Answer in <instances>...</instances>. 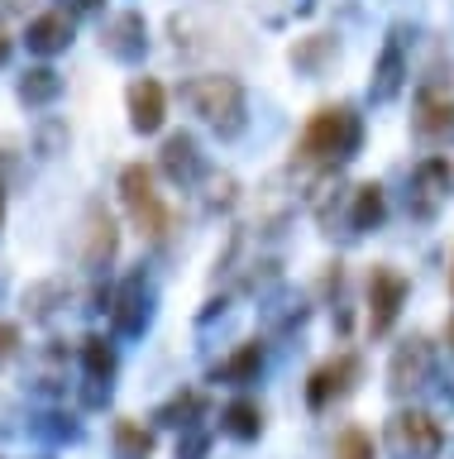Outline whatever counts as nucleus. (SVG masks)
<instances>
[{
  "label": "nucleus",
  "mask_w": 454,
  "mask_h": 459,
  "mask_svg": "<svg viewBox=\"0 0 454 459\" xmlns=\"http://www.w3.org/2000/svg\"><path fill=\"white\" fill-rule=\"evenodd\" d=\"M382 450L388 459H435L445 450V426L425 407H402L382 426Z\"/></svg>",
  "instance_id": "20e7f679"
},
{
  "label": "nucleus",
  "mask_w": 454,
  "mask_h": 459,
  "mask_svg": "<svg viewBox=\"0 0 454 459\" xmlns=\"http://www.w3.org/2000/svg\"><path fill=\"white\" fill-rule=\"evenodd\" d=\"M67 297H73L67 278H44L24 292V316H30V321H53V316L67 307Z\"/></svg>",
  "instance_id": "412c9836"
},
{
  "label": "nucleus",
  "mask_w": 454,
  "mask_h": 459,
  "mask_svg": "<svg viewBox=\"0 0 454 459\" xmlns=\"http://www.w3.org/2000/svg\"><path fill=\"white\" fill-rule=\"evenodd\" d=\"M73 10L77 14H96V10H101V0H73Z\"/></svg>",
  "instance_id": "c756f323"
},
{
  "label": "nucleus",
  "mask_w": 454,
  "mask_h": 459,
  "mask_svg": "<svg viewBox=\"0 0 454 459\" xmlns=\"http://www.w3.org/2000/svg\"><path fill=\"white\" fill-rule=\"evenodd\" d=\"M431 373H435V344L425 335H411L388 359V393L392 397L421 393V387H431Z\"/></svg>",
  "instance_id": "0eeeda50"
},
{
  "label": "nucleus",
  "mask_w": 454,
  "mask_h": 459,
  "mask_svg": "<svg viewBox=\"0 0 454 459\" xmlns=\"http://www.w3.org/2000/svg\"><path fill=\"white\" fill-rule=\"evenodd\" d=\"M450 287H454V264H450Z\"/></svg>",
  "instance_id": "72a5a7b5"
},
{
  "label": "nucleus",
  "mask_w": 454,
  "mask_h": 459,
  "mask_svg": "<svg viewBox=\"0 0 454 459\" xmlns=\"http://www.w3.org/2000/svg\"><path fill=\"white\" fill-rule=\"evenodd\" d=\"M77 359H81V378H87V407H106L110 378H116V368H120L116 344H110L106 335H81Z\"/></svg>",
  "instance_id": "9b49d317"
},
{
  "label": "nucleus",
  "mask_w": 454,
  "mask_h": 459,
  "mask_svg": "<svg viewBox=\"0 0 454 459\" xmlns=\"http://www.w3.org/2000/svg\"><path fill=\"white\" fill-rule=\"evenodd\" d=\"M407 292H411V282L392 264L368 268V335H388L397 325V316L407 307Z\"/></svg>",
  "instance_id": "423d86ee"
},
{
  "label": "nucleus",
  "mask_w": 454,
  "mask_h": 459,
  "mask_svg": "<svg viewBox=\"0 0 454 459\" xmlns=\"http://www.w3.org/2000/svg\"><path fill=\"white\" fill-rule=\"evenodd\" d=\"M24 350V335H20V325L15 321H0V368L10 364V359H15Z\"/></svg>",
  "instance_id": "c85d7f7f"
},
{
  "label": "nucleus",
  "mask_w": 454,
  "mask_h": 459,
  "mask_svg": "<svg viewBox=\"0 0 454 459\" xmlns=\"http://www.w3.org/2000/svg\"><path fill=\"white\" fill-rule=\"evenodd\" d=\"M15 96H20L30 110L53 106V100L63 96V72H53V67H30V72H24V77L15 82Z\"/></svg>",
  "instance_id": "aec40b11"
},
{
  "label": "nucleus",
  "mask_w": 454,
  "mask_h": 459,
  "mask_svg": "<svg viewBox=\"0 0 454 459\" xmlns=\"http://www.w3.org/2000/svg\"><path fill=\"white\" fill-rule=\"evenodd\" d=\"M445 335H450V344H454V316H450V325H445Z\"/></svg>",
  "instance_id": "473e14b6"
},
{
  "label": "nucleus",
  "mask_w": 454,
  "mask_h": 459,
  "mask_svg": "<svg viewBox=\"0 0 454 459\" xmlns=\"http://www.w3.org/2000/svg\"><path fill=\"white\" fill-rule=\"evenodd\" d=\"M34 436H39V440L63 445V440H77V436H81V426L73 421V416H63V411H48V416H39V421H34Z\"/></svg>",
  "instance_id": "bb28decb"
},
{
  "label": "nucleus",
  "mask_w": 454,
  "mask_h": 459,
  "mask_svg": "<svg viewBox=\"0 0 454 459\" xmlns=\"http://www.w3.org/2000/svg\"><path fill=\"white\" fill-rule=\"evenodd\" d=\"M182 100H187L220 139H239L244 125H249V96H244V86H239V77H230V72L192 77L187 86H182Z\"/></svg>",
  "instance_id": "f03ea898"
},
{
  "label": "nucleus",
  "mask_w": 454,
  "mask_h": 459,
  "mask_svg": "<svg viewBox=\"0 0 454 459\" xmlns=\"http://www.w3.org/2000/svg\"><path fill=\"white\" fill-rule=\"evenodd\" d=\"M158 168H163V178L173 182V186H196L206 178V158H201V143H196V134H187V129H177V134H167L163 139V153H158Z\"/></svg>",
  "instance_id": "f8f14e48"
},
{
  "label": "nucleus",
  "mask_w": 454,
  "mask_h": 459,
  "mask_svg": "<svg viewBox=\"0 0 454 459\" xmlns=\"http://www.w3.org/2000/svg\"><path fill=\"white\" fill-rule=\"evenodd\" d=\"M359 378H364L359 354H354V350L330 354L325 364L311 368V378H306V407H311V411H330L335 402H345L354 387H359Z\"/></svg>",
  "instance_id": "39448f33"
},
{
  "label": "nucleus",
  "mask_w": 454,
  "mask_h": 459,
  "mask_svg": "<svg viewBox=\"0 0 454 459\" xmlns=\"http://www.w3.org/2000/svg\"><path fill=\"white\" fill-rule=\"evenodd\" d=\"M120 201H124V211H130V221L144 239H163L167 230H173V211H167L149 163H130L120 172Z\"/></svg>",
  "instance_id": "7ed1b4c3"
},
{
  "label": "nucleus",
  "mask_w": 454,
  "mask_h": 459,
  "mask_svg": "<svg viewBox=\"0 0 454 459\" xmlns=\"http://www.w3.org/2000/svg\"><path fill=\"white\" fill-rule=\"evenodd\" d=\"M0 230H5V182H0Z\"/></svg>",
  "instance_id": "2f4dec72"
},
{
  "label": "nucleus",
  "mask_w": 454,
  "mask_h": 459,
  "mask_svg": "<svg viewBox=\"0 0 454 459\" xmlns=\"http://www.w3.org/2000/svg\"><path fill=\"white\" fill-rule=\"evenodd\" d=\"M206 450H210V430L206 426H187L177 436V459H206Z\"/></svg>",
  "instance_id": "cd10ccee"
},
{
  "label": "nucleus",
  "mask_w": 454,
  "mask_h": 459,
  "mask_svg": "<svg viewBox=\"0 0 454 459\" xmlns=\"http://www.w3.org/2000/svg\"><path fill=\"white\" fill-rule=\"evenodd\" d=\"M382 215H388V192H382L378 182H359V186H354V192H349V211H345L349 235H368V230H378Z\"/></svg>",
  "instance_id": "a211bd4d"
},
{
  "label": "nucleus",
  "mask_w": 454,
  "mask_h": 459,
  "mask_svg": "<svg viewBox=\"0 0 454 459\" xmlns=\"http://www.w3.org/2000/svg\"><path fill=\"white\" fill-rule=\"evenodd\" d=\"M416 134H421V139H445V134H454V106H450V100H425L421 115H416Z\"/></svg>",
  "instance_id": "393cba45"
},
{
  "label": "nucleus",
  "mask_w": 454,
  "mask_h": 459,
  "mask_svg": "<svg viewBox=\"0 0 454 459\" xmlns=\"http://www.w3.org/2000/svg\"><path fill=\"white\" fill-rule=\"evenodd\" d=\"M201 411H206V397H201V393H173L158 411H153V421H158V426H177V430H187V426L201 421Z\"/></svg>",
  "instance_id": "5701e85b"
},
{
  "label": "nucleus",
  "mask_w": 454,
  "mask_h": 459,
  "mask_svg": "<svg viewBox=\"0 0 454 459\" xmlns=\"http://www.w3.org/2000/svg\"><path fill=\"white\" fill-rule=\"evenodd\" d=\"M101 48H106V57H116V63H139V57L149 53V24H144V14H139V10H120L116 20H106Z\"/></svg>",
  "instance_id": "2eb2a0df"
},
{
  "label": "nucleus",
  "mask_w": 454,
  "mask_h": 459,
  "mask_svg": "<svg viewBox=\"0 0 454 459\" xmlns=\"http://www.w3.org/2000/svg\"><path fill=\"white\" fill-rule=\"evenodd\" d=\"M407 77H411V67H407V43H402V29H392L388 43H382V53H378V63H373V82H368V96H373L378 106H388V100L402 96Z\"/></svg>",
  "instance_id": "4468645a"
},
{
  "label": "nucleus",
  "mask_w": 454,
  "mask_h": 459,
  "mask_svg": "<svg viewBox=\"0 0 454 459\" xmlns=\"http://www.w3.org/2000/svg\"><path fill=\"white\" fill-rule=\"evenodd\" d=\"M220 430L230 440L239 445H249V440H259L263 436V407L253 397H235V402H225V411H220Z\"/></svg>",
  "instance_id": "6ab92c4d"
},
{
  "label": "nucleus",
  "mask_w": 454,
  "mask_h": 459,
  "mask_svg": "<svg viewBox=\"0 0 454 459\" xmlns=\"http://www.w3.org/2000/svg\"><path fill=\"white\" fill-rule=\"evenodd\" d=\"M454 186V168L450 158H425V163H416V172H411V192H407V206L411 215H421V221H431V215L445 206Z\"/></svg>",
  "instance_id": "9d476101"
},
{
  "label": "nucleus",
  "mask_w": 454,
  "mask_h": 459,
  "mask_svg": "<svg viewBox=\"0 0 454 459\" xmlns=\"http://www.w3.org/2000/svg\"><path fill=\"white\" fill-rule=\"evenodd\" d=\"M330 57H335V39L330 34H311L292 48V67L306 72V77H321V67L330 63Z\"/></svg>",
  "instance_id": "b1692460"
},
{
  "label": "nucleus",
  "mask_w": 454,
  "mask_h": 459,
  "mask_svg": "<svg viewBox=\"0 0 454 459\" xmlns=\"http://www.w3.org/2000/svg\"><path fill=\"white\" fill-rule=\"evenodd\" d=\"M110 450H116V459H153V430L134 416H120L110 426Z\"/></svg>",
  "instance_id": "4be33fe9"
},
{
  "label": "nucleus",
  "mask_w": 454,
  "mask_h": 459,
  "mask_svg": "<svg viewBox=\"0 0 454 459\" xmlns=\"http://www.w3.org/2000/svg\"><path fill=\"white\" fill-rule=\"evenodd\" d=\"M10 48H15V43H10V34H5V29H0V67L10 63Z\"/></svg>",
  "instance_id": "7c9ffc66"
},
{
  "label": "nucleus",
  "mask_w": 454,
  "mask_h": 459,
  "mask_svg": "<svg viewBox=\"0 0 454 459\" xmlns=\"http://www.w3.org/2000/svg\"><path fill=\"white\" fill-rule=\"evenodd\" d=\"M73 34H77L73 14H67V10H44V14H34V20H30V29H24V43H30V53L53 57V53L73 48Z\"/></svg>",
  "instance_id": "dca6fc26"
},
{
  "label": "nucleus",
  "mask_w": 454,
  "mask_h": 459,
  "mask_svg": "<svg viewBox=\"0 0 454 459\" xmlns=\"http://www.w3.org/2000/svg\"><path fill=\"white\" fill-rule=\"evenodd\" d=\"M149 321H153V287H149L144 273L134 268L130 278L110 292V325H116V335L134 340L149 330Z\"/></svg>",
  "instance_id": "6e6552de"
},
{
  "label": "nucleus",
  "mask_w": 454,
  "mask_h": 459,
  "mask_svg": "<svg viewBox=\"0 0 454 459\" xmlns=\"http://www.w3.org/2000/svg\"><path fill=\"white\" fill-rule=\"evenodd\" d=\"M359 143H364V120L354 115V106H321L302 125V134L292 143V158L306 168H335L359 153Z\"/></svg>",
  "instance_id": "f257e3e1"
},
{
  "label": "nucleus",
  "mask_w": 454,
  "mask_h": 459,
  "mask_svg": "<svg viewBox=\"0 0 454 459\" xmlns=\"http://www.w3.org/2000/svg\"><path fill=\"white\" fill-rule=\"evenodd\" d=\"M330 459H378V450H373V436H368L364 426H345L335 436V450H330Z\"/></svg>",
  "instance_id": "a878e982"
},
{
  "label": "nucleus",
  "mask_w": 454,
  "mask_h": 459,
  "mask_svg": "<svg viewBox=\"0 0 454 459\" xmlns=\"http://www.w3.org/2000/svg\"><path fill=\"white\" fill-rule=\"evenodd\" d=\"M259 373H263V340H244V344H235L216 368H210V383L244 387V383H259Z\"/></svg>",
  "instance_id": "f3484780"
},
{
  "label": "nucleus",
  "mask_w": 454,
  "mask_h": 459,
  "mask_svg": "<svg viewBox=\"0 0 454 459\" xmlns=\"http://www.w3.org/2000/svg\"><path fill=\"white\" fill-rule=\"evenodd\" d=\"M116 254H120V230H116V221H110V211L101 201H91V206L81 211V264L91 273H101V268L116 264Z\"/></svg>",
  "instance_id": "1a4fd4ad"
},
{
  "label": "nucleus",
  "mask_w": 454,
  "mask_h": 459,
  "mask_svg": "<svg viewBox=\"0 0 454 459\" xmlns=\"http://www.w3.org/2000/svg\"><path fill=\"white\" fill-rule=\"evenodd\" d=\"M124 110H130V129L134 134H158L167 120V91L158 77H134L124 86Z\"/></svg>",
  "instance_id": "ddd939ff"
}]
</instances>
